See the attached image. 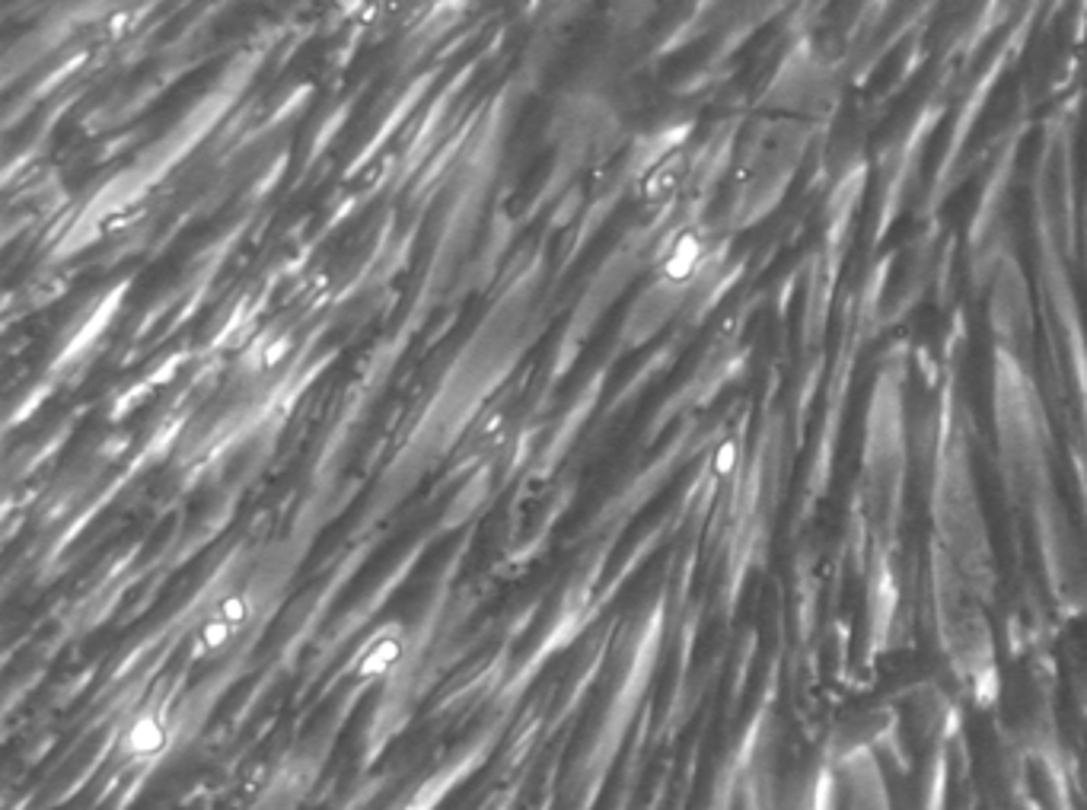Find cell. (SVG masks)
<instances>
[{
  "label": "cell",
  "instance_id": "cell-1",
  "mask_svg": "<svg viewBox=\"0 0 1087 810\" xmlns=\"http://www.w3.org/2000/svg\"><path fill=\"white\" fill-rule=\"evenodd\" d=\"M166 740H169V731H166V724L160 721V715L141 712V715H134V721L128 724V731H125V753L134 756V759L160 756L166 750Z\"/></svg>",
  "mask_w": 1087,
  "mask_h": 810
},
{
  "label": "cell",
  "instance_id": "cell-2",
  "mask_svg": "<svg viewBox=\"0 0 1087 810\" xmlns=\"http://www.w3.org/2000/svg\"><path fill=\"white\" fill-rule=\"evenodd\" d=\"M702 262V240L695 233H683L676 240V246L670 249L667 265H664V278L670 284H683L695 275V268Z\"/></svg>",
  "mask_w": 1087,
  "mask_h": 810
},
{
  "label": "cell",
  "instance_id": "cell-3",
  "mask_svg": "<svg viewBox=\"0 0 1087 810\" xmlns=\"http://www.w3.org/2000/svg\"><path fill=\"white\" fill-rule=\"evenodd\" d=\"M402 654V638L396 635H383L370 645V651L364 654V664H361V673H383L389 670Z\"/></svg>",
  "mask_w": 1087,
  "mask_h": 810
},
{
  "label": "cell",
  "instance_id": "cell-4",
  "mask_svg": "<svg viewBox=\"0 0 1087 810\" xmlns=\"http://www.w3.org/2000/svg\"><path fill=\"white\" fill-rule=\"evenodd\" d=\"M721 457H718V463H721V469H730V466H734V460H737V450L734 447H730V444H724L721 450Z\"/></svg>",
  "mask_w": 1087,
  "mask_h": 810
}]
</instances>
